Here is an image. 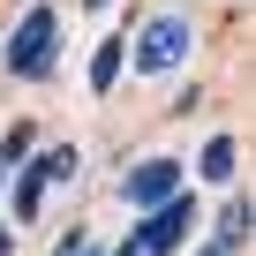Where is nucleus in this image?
<instances>
[{
    "instance_id": "f257e3e1",
    "label": "nucleus",
    "mask_w": 256,
    "mask_h": 256,
    "mask_svg": "<svg viewBox=\"0 0 256 256\" xmlns=\"http://www.w3.org/2000/svg\"><path fill=\"white\" fill-rule=\"evenodd\" d=\"M188 234H196V204H188V196H166L158 211L136 218V234L120 241V256H174Z\"/></svg>"
},
{
    "instance_id": "f03ea898",
    "label": "nucleus",
    "mask_w": 256,
    "mask_h": 256,
    "mask_svg": "<svg viewBox=\"0 0 256 256\" xmlns=\"http://www.w3.org/2000/svg\"><path fill=\"white\" fill-rule=\"evenodd\" d=\"M53 46H60V16L53 8H30L8 30V76H46L53 68Z\"/></svg>"
},
{
    "instance_id": "7ed1b4c3",
    "label": "nucleus",
    "mask_w": 256,
    "mask_h": 256,
    "mask_svg": "<svg viewBox=\"0 0 256 256\" xmlns=\"http://www.w3.org/2000/svg\"><path fill=\"white\" fill-rule=\"evenodd\" d=\"M181 60H188V23H181V16L144 23L136 46H128V68H136V76H166V68H181Z\"/></svg>"
},
{
    "instance_id": "20e7f679",
    "label": "nucleus",
    "mask_w": 256,
    "mask_h": 256,
    "mask_svg": "<svg viewBox=\"0 0 256 256\" xmlns=\"http://www.w3.org/2000/svg\"><path fill=\"white\" fill-rule=\"evenodd\" d=\"M120 196H128V211H158L166 196H181V158H144V166H128V174H120Z\"/></svg>"
},
{
    "instance_id": "39448f33",
    "label": "nucleus",
    "mask_w": 256,
    "mask_h": 256,
    "mask_svg": "<svg viewBox=\"0 0 256 256\" xmlns=\"http://www.w3.org/2000/svg\"><path fill=\"white\" fill-rule=\"evenodd\" d=\"M120 60H128V38H98V53H90V90H113V83H120Z\"/></svg>"
},
{
    "instance_id": "423d86ee",
    "label": "nucleus",
    "mask_w": 256,
    "mask_h": 256,
    "mask_svg": "<svg viewBox=\"0 0 256 256\" xmlns=\"http://www.w3.org/2000/svg\"><path fill=\"white\" fill-rule=\"evenodd\" d=\"M76 158H83V151H76V144H46V151H38V158H30V174H38V181H46V188H53V181H68V174H76Z\"/></svg>"
},
{
    "instance_id": "0eeeda50",
    "label": "nucleus",
    "mask_w": 256,
    "mask_h": 256,
    "mask_svg": "<svg viewBox=\"0 0 256 256\" xmlns=\"http://www.w3.org/2000/svg\"><path fill=\"white\" fill-rule=\"evenodd\" d=\"M234 158H241V151H234V136H211V144H204V158H196V174H204V181H234Z\"/></svg>"
},
{
    "instance_id": "6e6552de",
    "label": "nucleus",
    "mask_w": 256,
    "mask_h": 256,
    "mask_svg": "<svg viewBox=\"0 0 256 256\" xmlns=\"http://www.w3.org/2000/svg\"><path fill=\"white\" fill-rule=\"evenodd\" d=\"M38 204H46V181L23 166V174H16V218H38Z\"/></svg>"
},
{
    "instance_id": "1a4fd4ad",
    "label": "nucleus",
    "mask_w": 256,
    "mask_h": 256,
    "mask_svg": "<svg viewBox=\"0 0 256 256\" xmlns=\"http://www.w3.org/2000/svg\"><path fill=\"white\" fill-rule=\"evenodd\" d=\"M218 241H226V248L248 241V204H226V211H218Z\"/></svg>"
},
{
    "instance_id": "9d476101",
    "label": "nucleus",
    "mask_w": 256,
    "mask_h": 256,
    "mask_svg": "<svg viewBox=\"0 0 256 256\" xmlns=\"http://www.w3.org/2000/svg\"><path fill=\"white\" fill-rule=\"evenodd\" d=\"M23 151H30V128H8V144H0V166L16 174V166H23Z\"/></svg>"
},
{
    "instance_id": "9b49d317",
    "label": "nucleus",
    "mask_w": 256,
    "mask_h": 256,
    "mask_svg": "<svg viewBox=\"0 0 256 256\" xmlns=\"http://www.w3.org/2000/svg\"><path fill=\"white\" fill-rule=\"evenodd\" d=\"M196 256H234V248H226V241H204V248H196Z\"/></svg>"
},
{
    "instance_id": "f8f14e48",
    "label": "nucleus",
    "mask_w": 256,
    "mask_h": 256,
    "mask_svg": "<svg viewBox=\"0 0 256 256\" xmlns=\"http://www.w3.org/2000/svg\"><path fill=\"white\" fill-rule=\"evenodd\" d=\"M0 256H16V234H8V226H0Z\"/></svg>"
},
{
    "instance_id": "ddd939ff",
    "label": "nucleus",
    "mask_w": 256,
    "mask_h": 256,
    "mask_svg": "<svg viewBox=\"0 0 256 256\" xmlns=\"http://www.w3.org/2000/svg\"><path fill=\"white\" fill-rule=\"evenodd\" d=\"M83 8H113V0H83Z\"/></svg>"
},
{
    "instance_id": "4468645a",
    "label": "nucleus",
    "mask_w": 256,
    "mask_h": 256,
    "mask_svg": "<svg viewBox=\"0 0 256 256\" xmlns=\"http://www.w3.org/2000/svg\"><path fill=\"white\" fill-rule=\"evenodd\" d=\"M0 181H8V166H0Z\"/></svg>"
}]
</instances>
